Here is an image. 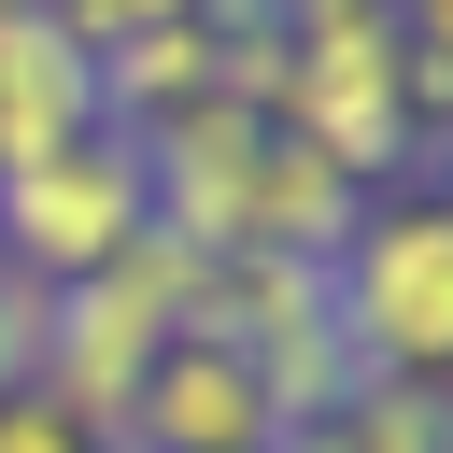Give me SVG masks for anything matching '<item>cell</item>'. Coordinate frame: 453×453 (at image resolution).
Instances as JSON below:
<instances>
[{"mask_svg": "<svg viewBox=\"0 0 453 453\" xmlns=\"http://www.w3.org/2000/svg\"><path fill=\"white\" fill-rule=\"evenodd\" d=\"M326 297H340V340L368 382H439L453 396V198L439 184H396L354 212V241L326 255Z\"/></svg>", "mask_w": 453, "mask_h": 453, "instance_id": "obj_1", "label": "cell"}, {"mask_svg": "<svg viewBox=\"0 0 453 453\" xmlns=\"http://www.w3.org/2000/svg\"><path fill=\"white\" fill-rule=\"evenodd\" d=\"M198 269H212V255H184V241H127L99 283H57V297H42V396L113 439L127 396H142V368L198 326Z\"/></svg>", "mask_w": 453, "mask_h": 453, "instance_id": "obj_2", "label": "cell"}, {"mask_svg": "<svg viewBox=\"0 0 453 453\" xmlns=\"http://www.w3.org/2000/svg\"><path fill=\"white\" fill-rule=\"evenodd\" d=\"M127 241H156V184H142V142L127 127H85L71 156H42V170L0 184V269H28L42 297L57 283H99Z\"/></svg>", "mask_w": 453, "mask_h": 453, "instance_id": "obj_3", "label": "cell"}, {"mask_svg": "<svg viewBox=\"0 0 453 453\" xmlns=\"http://www.w3.org/2000/svg\"><path fill=\"white\" fill-rule=\"evenodd\" d=\"M85 127H99V57L57 14H14L0 28V184L42 170V156H71Z\"/></svg>", "mask_w": 453, "mask_h": 453, "instance_id": "obj_4", "label": "cell"}, {"mask_svg": "<svg viewBox=\"0 0 453 453\" xmlns=\"http://www.w3.org/2000/svg\"><path fill=\"white\" fill-rule=\"evenodd\" d=\"M354 212H368V184H340L326 156H297L283 127H269V156H255V198H241V255H340L354 241Z\"/></svg>", "mask_w": 453, "mask_h": 453, "instance_id": "obj_5", "label": "cell"}, {"mask_svg": "<svg viewBox=\"0 0 453 453\" xmlns=\"http://www.w3.org/2000/svg\"><path fill=\"white\" fill-rule=\"evenodd\" d=\"M212 85H226V42H212L198 14H170V28H142V42L99 57V127H170V113H198Z\"/></svg>", "mask_w": 453, "mask_h": 453, "instance_id": "obj_6", "label": "cell"}, {"mask_svg": "<svg viewBox=\"0 0 453 453\" xmlns=\"http://www.w3.org/2000/svg\"><path fill=\"white\" fill-rule=\"evenodd\" d=\"M85 57H113V42H142V28H170V14H198V0H42Z\"/></svg>", "mask_w": 453, "mask_h": 453, "instance_id": "obj_7", "label": "cell"}, {"mask_svg": "<svg viewBox=\"0 0 453 453\" xmlns=\"http://www.w3.org/2000/svg\"><path fill=\"white\" fill-rule=\"evenodd\" d=\"M28 382H42V283L0 269V396H28Z\"/></svg>", "mask_w": 453, "mask_h": 453, "instance_id": "obj_8", "label": "cell"}, {"mask_svg": "<svg viewBox=\"0 0 453 453\" xmlns=\"http://www.w3.org/2000/svg\"><path fill=\"white\" fill-rule=\"evenodd\" d=\"M0 453H99V425H85V411H57V396L28 382V396H0Z\"/></svg>", "mask_w": 453, "mask_h": 453, "instance_id": "obj_9", "label": "cell"}, {"mask_svg": "<svg viewBox=\"0 0 453 453\" xmlns=\"http://www.w3.org/2000/svg\"><path fill=\"white\" fill-rule=\"evenodd\" d=\"M396 42H425V57H453V0H396Z\"/></svg>", "mask_w": 453, "mask_h": 453, "instance_id": "obj_10", "label": "cell"}, {"mask_svg": "<svg viewBox=\"0 0 453 453\" xmlns=\"http://www.w3.org/2000/svg\"><path fill=\"white\" fill-rule=\"evenodd\" d=\"M14 14H42V0H0V28H14Z\"/></svg>", "mask_w": 453, "mask_h": 453, "instance_id": "obj_11", "label": "cell"}, {"mask_svg": "<svg viewBox=\"0 0 453 453\" xmlns=\"http://www.w3.org/2000/svg\"><path fill=\"white\" fill-rule=\"evenodd\" d=\"M439 198H453V156H439Z\"/></svg>", "mask_w": 453, "mask_h": 453, "instance_id": "obj_12", "label": "cell"}, {"mask_svg": "<svg viewBox=\"0 0 453 453\" xmlns=\"http://www.w3.org/2000/svg\"><path fill=\"white\" fill-rule=\"evenodd\" d=\"M99 453H127V439H99Z\"/></svg>", "mask_w": 453, "mask_h": 453, "instance_id": "obj_13", "label": "cell"}]
</instances>
